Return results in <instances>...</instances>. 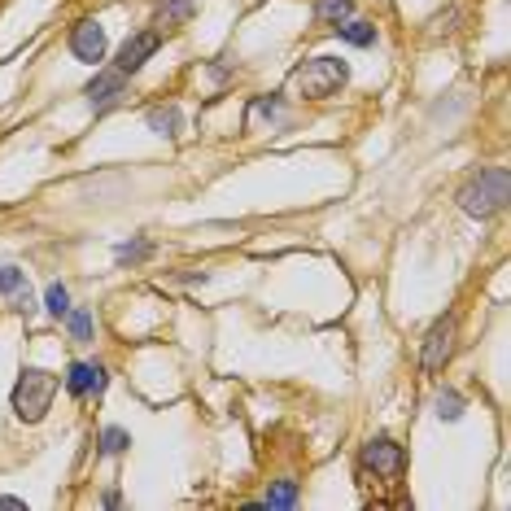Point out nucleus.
Masks as SVG:
<instances>
[{"instance_id": "nucleus-18", "label": "nucleus", "mask_w": 511, "mask_h": 511, "mask_svg": "<svg viewBox=\"0 0 511 511\" xmlns=\"http://www.w3.org/2000/svg\"><path fill=\"white\" fill-rule=\"evenodd\" d=\"M262 507H297V481H275L262 498Z\"/></svg>"}, {"instance_id": "nucleus-19", "label": "nucleus", "mask_w": 511, "mask_h": 511, "mask_svg": "<svg viewBox=\"0 0 511 511\" xmlns=\"http://www.w3.org/2000/svg\"><path fill=\"white\" fill-rule=\"evenodd\" d=\"M66 328L75 341H92V311H83V306H70L66 311Z\"/></svg>"}, {"instance_id": "nucleus-22", "label": "nucleus", "mask_w": 511, "mask_h": 511, "mask_svg": "<svg viewBox=\"0 0 511 511\" xmlns=\"http://www.w3.org/2000/svg\"><path fill=\"white\" fill-rule=\"evenodd\" d=\"M18 507H27L22 498H0V511H18Z\"/></svg>"}, {"instance_id": "nucleus-13", "label": "nucleus", "mask_w": 511, "mask_h": 511, "mask_svg": "<svg viewBox=\"0 0 511 511\" xmlns=\"http://www.w3.org/2000/svg\"><path fill=\"white\" fill-rule=\"evenodd\" d=\"M350 14H354V0H314V18L324 22V27H336Z\"/></svg>"}, {"instance_id": "nucleus-20", "label": "nucleus", "mask_w": 511, "mask_h": 511, "mask_svg": "<svg viewBox=\"0 0 511 511\" xmlns=\"http://www.w3.org/2000/svg\"><path fill=\"white\" fill-rule=\"evenodd\" d=\"M149 254H154V245H149V240L140 236V240H127V245H118V250H114V262H118V267H127V262H140V258H149Z\"/></svg>"}, {"instance_id": "nucleus-11", "label": "nucleus", "mask_w": 511, "mask_h": 511, "mask_svg": "<svg viewBox=\"0 0 511 511\" xmlns=\"http://www.w3.org/2000/svg\"><path fill=\"white\" fill-rule=\"evenodd\" d=\"M149 127H154L157 136L176 140V136H179V127H184V114H179V105H154V110H149Z\"/></svg>"}, {"instance_id": "nucleus-3", "label": "nucleus", "mask_w": 511, "mask_h": 511, "mask_svg": "<svg viewBox=\"0 0 511 511\" xmlns=\"http://www.w3.org/2000/svg\"><path fill=\"white\" fill-rule=\"evenodd\" d=\"M350 83V66L341 58H311L293 70V88L306 101H328Z\"/></svg>"}, {"instance_id": "nucleus-6", "label": "nucleus", "mask_w": 511, "mask_h": 511, "mask_svg": "<svg viewBox=\"0 0 511 511\" xmlns=\"http://www.w3.org/2000/svg\"><path fill=\"white\" fill-rule=\"evenodd\" d=\"M157 48H162V31H136V36H127V44L118 48V66H114V70H122V75H136V70L154 58Z\"/></svg>"}, {"instance_id": "nucleus-9", "label": "nucleus", "mask_w": 511, "mask_h": 511, "mask_svg": "<svg viewBox=\"0 0 511 511\" xmlns=\"http://www.w3.org/2000/svg\"><path fill=\"white\" fill-rule=\"evenodd\" d=\"M83 97H88L92 110H110V105L127 97V75L122 70H97V79L83 88Z\"/></svg>"}, {"instance_id": "nucleus-4", "label": "nucleus", "mask_w": 511, "mask_h": 511, "mask_svg": "<svg viewBox=\"0 0 511 511\" xmlns=\"http://www.w3.org/2000/svg\"><path fill=\"white\" fill-rule=\"evenodd\" d=\"M454 336H459V319H454V314H442L429 333H424V346H420V367H424V372H442V367L451 363Z\"/></svg>"}, {"instance_id": "nucleus-15", "label": "nucleus", "mask_w": 511, "mask_h": 511, "mask_svg": "<svg viewBox=\"0 0 511 511\" xmlns=\"http://www.w3.org/2000/svg\"><path fill=\"white\" fill-rule=\"evenodd\" d=\"M188 14H193V0H162L157 5V22L162 27H179V22H188Z\"/></svg>"}, {"instance_id": "nucleus-21", "label": "nucleus", "mask_w": 511, "mask_h": 511, "mask_svg": "<svg viewBox=\"0 0 511 511\" xmlns=\"http://www.w3.org/2000/svg\"><path fill=\"white\" fill-rule=\"evenodd\" d=\"M22 289H31L27 271H18V267H5V271H0V297H14V293H22Z\"/></svg>"}, {"instance_id": "nucleus-1", "label": "nucleus", "mask_w": 511, "mask_h": 511, "mask_svg": "<svg viewBox=\"0 0 511 511\" xmlns=\"http://www.w3.org/2000/svg\"><path fill=\"white\" fill-rule=\"evenodd\" d=\"M503 206H507V171L503 166H481L476 176L459 188V210L472 218H494L503 215Z\"/></svg>"}, {"instance_id": "nucleus-7", "label": "nucleus", "mask_w": 511, "mask_h": 511, "mask_svg": "<svg viewBox=\"0 0 511 511\" xmlns=\"http://www.w3.org/2000/svg\"><path fill=\"white\" fill-rule=\"evenodd\" d=\"M70 53H75L83 66H97L105 61V31H101L92 18H83L70 27Z\"/></svg>"}, {"instance_id": "nucleus-14", "label": "nucleus", "mask_w": 511, "mask_h": 511, "mask_svg": "<svg viewBox=\"0 0 511 511\" xmlns=\"http://www.w3.org/2000/svg\"><path fill=\"white\" fill-rule=\"evenodd\" d=\"M432 407H437V420H459V415H463V407H468V402H463V393L459 389H442L437 393V398H432Z\"/></svg>"}, {"instance_id": "nucleus-2", "label": "nucleus", "mask_w": 511, "mask_h": 511, "mask_svg": "<svg viewBox=\"0 0 511 511\" xmlns=\"http://www.w3.org/2000/svg\"><path fill=\"white\" fill-rule=\"evenodd\" d=\"M61 380L53 372H44V367H22L18 385H14V415H18L22 424H39L44 415L53 411V398H58Z\"/></svg>"}, {"instance_id": "nucleus-5", "label": "nucleus", "mask_w": 511, "mask_h": 511, "mask_svg": "<svg viewBox=\"0 0 511 511\" xmlns=\"http://www.w3.org/2000/svg\"><path fill=\"white\" fill-rule=\"evenodd\" d=\"M358 463L367 472H376V476H402V468H407V451L393 442V437H372L363 451H358Z\"/></svg>"}, {"instance_id": "nucleus-10", "label": "nucleus", "mask_w": 511, "mask_h": 511, "mask_svg": "<svg viewBox=\"0 0 511 511\" xmlns=\"http://www.w3.org/2000/svg\"><path fill=\"white\" fill-rule=\"evenodd\" d=\"M284 118V101L280 97H254L250 101V110H245V127L254 132L258 122H280Z\"/></svg>"}, {"instance_id": "nucleus-8", "label": "nucleus", "mask_w": 511, "mask_h": 511, "mask_svg": "<svg viewBox=\"0 0 511 511\" xmlns=\"http://www.w3.org/2000/svg\"><path fill=\"white\" fill-rule=\"evenodd\" d=\"M105 385H110V372L101 363H70V372H66V393L70 398H101Z\"/></svg>"}, {"instance_id": "nucleus-12", "label": "nucleus", "mask_w": 511, "mask_h": 511, "mask_svg": "<svg viewBox=\"0 0 511 511\" xmlns=\"http://www.w3.org/2000/svg\"><path fill=\"white\" fill-rule=\"evenodd\" d=\"M333 31L346 39V44H354V48H372V44H376V27H372V22L346 18V22H336Z\"/></svg>"}, {"instance_id": "nucleus-17", "label": "nucleus", "mask_w": 511, "mask_h": 511, "mask_svg": "<svg viewBox=\"0 0 511 511\" xmlns=\"http://www.w3.org/2000/svg\"><path fill=\"white\" fill-rule=\"evenodd\" d=\"M127 446H132L127 429H114V424H110V429H101V454H105V459H118Z\"/></svg>"}, {"instance_id": "nucleus-16", "label": "nucleus", "mask_w": 511, "mask_h": 511, "mask_svg": "<svg viewBox=\"0 0 511 511\" xmlns=\"http://www.w3.org/2000/svg\"><path fill=\"white\" fill-rule=\"evenodd\" d=\"M44 311L53 314V319H66V311H70V289H66L61 280L48 284V293H44Z\"/></svg>"}]
</instances>
